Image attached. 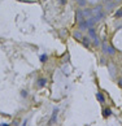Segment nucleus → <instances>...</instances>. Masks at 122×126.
Here are the masks:
<instances>
[{
	"label": "nucleus",
	"mask_w": 122,
	"mask_h": 126,
	"mask_svg": "<svg viewBox=\"0 0 122 126\" xmlns=\"http://www.w3.org/2000/svg\"><path fill=\"white\" fill-rule=\"evenodd\" d=\"M73 37L74 38H75V39L77 40H82V35H81V33H79V31H75V33H74V34H73Z\"/></svg>",
	"instance_id": "8"
},
{
	"label": "nucleus",
	"mask_w": 122,
	"mask_h": 126,
	"mask_svg": "<svg viewBox=\"0 0 122 126\" xmlns=\"http://www.w3.org/2000/svg\"><path fill=\"white\" fill-rule=\"evenodd\" d=\"M46 83H47V79L46 78H40L39 81H38V86H39V87H44V86H46Z\"/></svg>",
	"instance_id": "7"
},
{
	"label": "nucleus",
	"mask_w": 122,
	"mask_h": 126,
	"mask_svg": "<svg viewBox=\"0 0 122 126\" xmlns=\"http://www.w3.org/2000/svg\"><path fill=\"white\" fill-rule=\"evenodd\" d=\"M96 99H98L99 101H100V103H104V96H103V94H100V92H99V94H96Z\"/></svg>",
	"instance_id": "9"
},
{
	"label": "nucleus",
	"mask_w": 122,
	"mask_h": 126,
	"mask_svg": "<svg viewBox=\"0 0 122 126\" xmlns=\"http://www.w3.org/2000/svg\"><path fill=\"white\" fill-rule=\"evenodd\" d=\"M103 52H104L105 55H108V56H112V55H114V47L113 46H110V44H108V43H103Z\"/></svg>",
	"instance_id": "1"
},
{
	"label": "nucleus",
	"mask_w": 122,
	"mask_h": 126,
	"mask_svg": "<svg viewBox=\"0 0 122 126\" xmlns=\"http://www.w3.org/2000/svg\"><path fill=\"white\" fill-rule=\"evenodd\" d=\"M117 1H122V0H117Z\"/></svg>",
	"instance_id": "19"
},
{
	"label": "nucleus",
	"mask_w": 122,
	"mask_h": 126,
	"mask_svg": "<svg viewBox=\"0 0 122 126\" xmlns=\"http://www.w3.org/2000/svg\"><path fill=\"white\" fill-rule=\"evenodd\" d=\"M81 42L83 43V46H84V47H88V46H90V42H88V39H87V38H84V37L82 38Z\"/></svg>",
	"instance_id": "10"
},
{
	"label": "nucleus",
	"mask_w": 122,
	"mask_h": 126,
	"mask_svg": "<svg viewBox=\"0 0 122 126\" xmlns=\"http://www.w3.org/2000/svg\"><path fill=\"white\" fill-rule=\"evenodd\" d=\"M88 37L91 38V39L94 40V46L95 47H98L99 44H100V42H99V38H98V35H96V33H95V30L94 29H88Z\"/></svg>",
	"instance_id": "2"
},
{
	"label": "nucleus",
	"mask_w": 122,
	"mask_h": 126,
	"mask_svg": "<svg viewBox=\"0 0 122 126\" xmlns=\"http://www.w3.org/2000/svg\"><path fill=\"white\" fill-rule=\"evenodd\" d=\"M66 3H68V0H59V4H61V5H65Z\"/></svg>",
	"instance_id": "14"
},
{
	"label": "nucleus",
	"mask_w": 122,
	"mask_h": 126,
	"mask_svg": "<svg viewBox=\"0 0 122 126\" xmlns=\"http://www.w3.org/2000/svg\"><path fill=\"white\" fill-rule=\"evenodd\" d=\"M77 3H78V5H81V7H83V5H86V0H75Z\"/></svg>",
	"instance_id": "12"
},
{
	"label": "nucleus",
	"mask_w": 122,
	"mask_h": 126,
	"mask_svg": "<svg viewBox=\"0 0 122 126\" xmlns=\"http://www.w3.org/2000/svg\"><path fill=\"white\" fill-rule=\"evenodd\" d=\"M57 112H59V109H57V108H55V109H53V114H52V120H49L48 125L55 124V121H56V116H57Z\"/></svg>",
	"instance_id": "5"
},
{
	"label": "nucleus",
	"mask_w": 122,
	"mask_h": 126,
	"mask_svg": "<svg viewBox=\"0 0 122 126\" xmlns=\"http://www.w3.org/2000/svg\"><path fill=\"white\" fill-rule=\"evenodd\" d=\"M78 25H79V29H81V30H84V29H87V27H88V25H87V21H84V20L79 21V22H78Z\"/></svg>",
	"instance_id": "6"
},
{
	"label": "nucleus",
	"mask_w": 122,
	"mask_h": 126,
	"mask_svg": "<svg viewBox=\"0 0 122 126\" xmlns=\"http://www.w3.org/2000/svg\"><path fill=\"white\" fill-rule=\"evenodd\" d=\"M98 18H95L94 16H91V17H88V20H87V25H88V27H91V26H94L96 22H98Z\"/></svg>",
	"instance_id": "4"
},
{
	"label": "nucleus",
	"mask_w": 122,
	"mask_h": 126,
	"mask_svg": "<svg viewBox=\"0 0 122 126\" xmlns=\"http://www.w3.org/2000/svg\"><path fill=\"white\" fill-rule=\"evenodd\" d=\"M0 126H9L8 124H3V125H0Z\"/></svg>",
	"instance_id": "18"
},
{
	"label": "nucleus",
	"mask_w": 122,
	"mask_h": 126,
	"mask_svg": "<svg viewBox=\"0 0 122 126\" xmlns=\"http://www.w3.org/2000/svg\"><path fill=\"white\" fill-rule=\"evenodd\" d=\"M46 60H47V56H46V55H42V56H40V61H46Z\"/></svg>",
	"instance_id": "15"
},
{
	"label": "nucleus",
	"mask_w": 122,
	"mask_h": 126,
	"mask_svg": "<svg viewBox=\"0 0 122 126\" xmlns=\"http://www.w3.org/2000/svg\"><path fill=\"white\" fill-rule=\"evenodd\" d=\"M103 114H104V116L105 117H109L110 116V114H112V111H110V109H104V112H103Z\"/></svg>",
	"instance_id": "11"
},
{
	"label": "nucleus",
	"mask_w": 122,
	"mask_h": 126,
	"mask_svg": "<svg viewBox=\"0 0 122 126\" xmlns=\"http://www.w3.org/2000/svg\"><path fill=\"white\" fill-rule=\"evenodd\" d=\"M92 16L95 18H98V20H100V18L104 16V12H103V8L99 5V7H96L95 9H92Z\"/></svg>",
	"instance_id": "3"
},
{
	"label": "nucleus",
	"mask_w": 122,
	"mask_h": 126,
	"mask_svg": "<svg viewBox=\"0 0 122 126\" xmlns=\"http://www.w3.org/2000/svg\"><path fill=\"white\" fill-rule=\"evenodd\" d=\"M118 83H120V86H122V79H120V81H118Z\"/></svg>",
	"instance_id": "16"
},
{
	"label": "nucleus",
	"mask_w": 122,
	"mask_h": 126,
	"mask_svg": "<svg viewBox=\"0 0 122 126\" xmlns=\"http://www.w3.org/2000/svg\"><path fill=\"white\" fill-rule=\"evenodd\" d=\"M116 16H117V17H122V9H118L117 13H116Z\"/></svg>",
	"instance_id": "13"
},
{
	"label": "nucleus",
	"mask_w": 122,
	"mask_h": 126,
	"mask_svg": "<svg viewBox=\"0 0 122 126\" xmlns=\"http://www.w3.org/2000/svg\"><path fill=\"white\" fill-rule=\"evenodd\" d=\"M26 124H27V121H23V124H22V126H26Z\"/></svg>",
	"instance_id": "17"
}]
</instances>
